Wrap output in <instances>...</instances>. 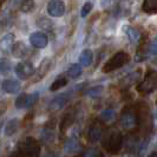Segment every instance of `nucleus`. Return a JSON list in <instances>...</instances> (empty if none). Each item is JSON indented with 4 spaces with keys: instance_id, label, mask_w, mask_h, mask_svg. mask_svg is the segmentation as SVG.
I'll use <instances>...</instances> for the list:
<instances>
[{
    "instance_id": "nucleus-8",
    "label": "nucleus",
    "mask_w": 157,
    "mask_h": 157,
    "mask_svg": "<svg viewBox=\"0 0 157 157\" xmlns=\"http://www.w3.org/2000/svg\"><path fill=\"white\" fill-rule=\"evenodd\" d=\"M104 132V129H103L102 123L99 122H94L92 125L89 128V131H87V140L91 143H96L98 142L103 136Z\"/></svg>"
},
{
    "instance_id": "nucleus-3",
    "label": "nucleus",
    "mask_w": 157,
    "mask_h": 157,
    "mask_svg": "<svg viewBox=\"0 0 157 157\" xmlns=\"http://www.w3.org/2000/svg\"><path fill=\"white\" fill-rule=\"evenodd\" d=\"M121 126L126 131H134L138 128V116L137 111L132 108H125L122 111L119 117Z\"/></svg>"
},
{
    "instance_id": "nucleus-4",
    "label": "nucleus",
    "mask_w": 157,
    "mask_h": 157,
    "mask_svg": "<svg viewBox=\"0 0 157 157\" xmlns=\"http://www.w3.org/2000/svg\"><path fill=\"white\" fill-rule=\"evenodd\" d=\"M130 60V56L121 51V52H117L116 55H113L110 59L104 64L103 66V72L104 73H109V72H112V71L117 70V69H121L123 67L125 64L129 63Z\"/></svg>"
},
{
    "instance_id": "nucleus-25",
    "label": "nucleus",
    "mask_w": 157,
    "mask_h": 157,
    "mask_svg": "<svg viewBox=\"0 0 157 157\" xmlns=\"http://www.w3.org/2000/svg\"><path fill=\"white\" fill-rule=\"evenodd\" d=\"M36 7L34 0H23L20 4V11L24 13H31Z\"/></svg>"
},
{
    "instance_id": "nucleus-29",
    "label": "nucleus",
    "mask_w": 157,
    "mask_h": 157,
    "mask_svg": "<svg viewBox=\"0 0 157 157\" xmlns=\"http://www.w3.org/2000/svg\"><path fill=\"white\" fill-rule=\"evenodd\" d=\"M103 92V86H94L91 87V89H89L85 94L89 96V97H92V98H96V97H98V96H101Z\"/></svg>"
},
{
    "instance_id": "nucleus-21",
    "label": "nucleus",
    "mask_w": 157,
    "mask_h": 157,
    "mask_svg": "<svg viewBox=\"0 0 157 157\" xmlns=\"http://www.w3.org/2000/svg\"><path fill=\"white\" fill-rule=\"evenodd\" d=\"M67 76L71 79H76L78 78L79 76H82L83 73V67L80 66V64H72L70 67L67 69Z\"/></svg>"
},
{
    "instance_id": "nucleus-26",
    "label": "nucleus",
    "mask_w": 157,
    "mask_h": 157,
    "mask_svg": "<svg viewBox=\"0 0 157 157\" xmlns=\"http://www.w3.org/2000/svg\"><path fill=\"white\" fill-rule=\"evenodd\" d=\"M82 157H103V154L97 148H89L83 152Z\"/></svg>"
},
{
    "instance_id": "nucleus-32",
    "label": "nucleus",
    "mask_w": 157,
    "mask_h": 157,
    "mask_svg": "<svg viewBox=\"0 0 157 157\" xmlns=\"http://www.w3.org/2000/svg\"><path fill=\"white\" fill-rule=\"evenodd\" d=\"M37 25L40 26L41 29H51L52 27V23H51V20H48L46 18H40L39 20H37Z\"/></svg>"
},
{
    "instance_id": "nucleus-19",
    "label": "nucleus",
    "mask_w": 157,
    "mask_h": 157,
    "mask_svg": "<svg viewBox=\"0 0 157 157\" xmlns=\"http://www.w3.org/2000/svg\"><path fill=\"white\" fill-rule=\"evenodd\" d=\"M142 8L144 12L149 14H156L157 13V0H143Z\"/></svg>"
},
{
    "instance_id": "nucleus-13",
    "label": "nucleus",
    "mask_w": 157,
    "mask_h": 157,
    "mask_svg": "<svg viewBox=\"0 0 157 157\" xmlns=\"http://www.w3.org/2000/svg\"><path fill=\"white\" fill-rule=\"evenodd\" d=\"M13 44H14V34L13 33H7L0 39V50L2 52L7 53L12 50Z\"/></svg>"
},
{
    "instance_id": "nucleus-30",
    "label": "nucleus",
    "mask_w": 157,
    "mask_h": 157,
    "mask_svg": "<svg viewBox=\"0 0 157 157\" xmlns=\"http://www.w3.org/2000/svg\"><path fill=\"white\" fill-rule=\"evenodd\" d=\"M11 71V63L6 59H0V73L6 75Z\"/></svg>"
},
{
    "instance_id": "nucleus-36",
    "label": "nucleus",
    "mask_w": 157,
    "mask_h": 157,
    "mask_svg": "<svg viewBox=\"0 0 157 157\" xmlns=\"http://www.w3.org/2000/svg\"><path fill=\"white\" fill-rule=\"evenodd\" d=\"M2 124H4V122H2V121H0V128L2 126Z\"/></svg>"
},
{
    "instance_id": "nucleus-37",
    "label": "nucleus",
    "mask_w": 157,
    "mask_h": 157,
    "mask_svg": "<svg viewBox=\"0 0 157 157\" xmlns=\"http://www.w3.org/2000/svg\"><path fill=\"white\" fill-rule=\"evenodd\" d=\"M156 65H157V60H156Z\"/></svg>"
},
{
    "instance_id": "nucleus-18",
    "label": "nucleus",
    "mask_w": 157,
    "mask_h": 157,
    "mask_svg": "<svg viewBox=\"0 0 157 157\" xmlns=\"http://www.w3.org/2000/svg\"><path fill=\"white\" fill-rule=\"evenodd\" d=\"M73 122H75V115L72 112L66 113L62 119V122H60V131L65 132L67 129H70V126L73 124Z\"/></svg>"
},
{
    "instance_id": "nucleus-14",
    "label": "nucleus",
    "mask_w": 157,
    "mask_h": 157,
    "mask_svg": "<svg viewBox=\"0 0 157 157\" xmlns=\"http://www.w3.org/2000/svg\"><path fill=\"white\" fill-rule=\"evenodd\" d=\"M51 66H52L51 59H50V58H44V59L41 60V63L39 64L38 70H37V78H36V80H40V79L44 78L47 73H48Z\"/></svg>"
},
{
    "instance_id": "nucleus-22",
    "label": "nucleus",
    "mask_w": 157,
    "mask_h": 157,
    "mask_svg": "<svg viewBox=\"0 0 157 157\" xmlns=\"http://www.w3.org/2000/svg\"><path fill=\"white\" fill-rule=\"evenodd\" d=\"M66 85H67V79L65 78V77H63V76H59V77H57V78L53 80V83L51 84L50 91H57V90L66 86Z\"/></svg>"
},
{
    "instance_id": "nucleus-33",
    "label": "nucleus",
    "mask_w": 157,
    "mask_h": 157,
    "mask_svg": "<svg viewBox=\"0 0 157 157\" xmlns=\"http://www.w3.org/2000/svg\"><path fill=\"white\" fill-rule=\"evenodd\" d=\"M148 52L150 55H157V39L152 40L148 46Z\"/></svg>"
},
{
    "instance_id": "nucleus-6",
    "label": "nucleus",
    "mask_w": 157,
    "mask_h": 157,
    "mask_svg": "<svg viewBox=\"0 0 157 157\" xmlns=\"http://www.w3.org/2000/svg\"><path fill=\"white\" fill-rule=\"evenodd\" d=\"M14 71H16V75L18 78L25 80V79H29L34 75L36 69H34L33 64L30 63V62H21V63L17 64Z\"/></svg>"
},
{
    "instance_id": "nucleus-31",
    "label": "nucleus",
    "mask_w": 157,
    "mask_h": 157,
    "mask_svg": "<svg viewBox=\"0 0 157 157\" xmlns=\"http://www.w3.org/2000/svg\"><path fill=\"white\" fill-rule=\"evenodd\" d=\"M94 7V5H92V2L91 1H86L85 4H84V6L82 7V11H80V16L83 17V18H85V17L91 12V10Z\"/></svg>"
},
{
    "instance_id": "nucleus-35",
    "label": "nucleus",
    "mask_w": 157,
    "mask_h": 157,
    "mask_svg": "<svg viewBox=\"0 0 157 157\" xmlns=\"http://www.w3.org/2000/svg\"><path fill=\"white\" fill-rule=\"evenodd\" d=\"M149 157H157V152H152V154H151Z\"/></svg>"
},
{
    "instance_id": "nucleus-34",
    "label": "nucleus",
    "mask_w": 157,
    "mask_h": 157,
    "mask_svg": "<svg viewBox=\"0 0 157 157\" xmlns=\"http://www.w3.org/2000/svg\"><path fill=\"white\" fill-rule=\"evenodd\" d=\"M7 110V103L4 101H0V116H2Z\"/></svg>"
},
{
    "instance_id": "nucleus-12",
    "label": "nucleus",
    "mask_w": 157,
    "mask_h": 157,
    "mask_svg": "<svg viewBox=\"0 0 157 157\" xmlns=\"http://www.w3.org/2000/svg\"><path fill=\"white\" fill-rule=\"evenodd\" d=\"M79 150H80V143L77 137H69L64 143V151L67 155L77 154Z\"/></svg>"
},
{
    "instance_id": "nucleus-1",
    "label": "nucleus",
    "mask_w": 157,
    "mask_h": 157,
    "mask_svg": "<svg viewBox=\"0 0 157 157\" xmlns=\"http://www.w3.org/2000/svg\"><path fill=\"white\" fill-rule=\"evenodd\" d=\"M102 145L110 154H117L123 145V136L117 129H109L102 136Z\"/></svg>"
},
{
    "instance_id": "nucleus-24",
    "label": "nucleus",
    "mask_w": 157,
    "mask_h": 157,
    "mask_svg": "<svg viewBox=\"0 0 157 157\" xmlns=\"http://www.w3.org/2000/svg\"><path fill=\"white\" fill-rule=\"evenodd\" d=\"M116 119V112L111 109H108V110H104L101 113V121L109 124V123H112L113 121Z\"/></svg>"
},
{
    "instance_id": "nucleus-15",
    "label": "nucleus",
    "mask_w": 157,
    "mask_h": 157,
    "mask_svg": "<svg viewBox=\"0 0 157 157\" xmlns=\"http://www.w3.org/2000/svg\"><path fill=\"white\" fill-rule=\"evenodd\" d=\"M11 52H12V55L14 56L16 58H25L27 56V53H29V48L25 45V43L18 41V43L13 44Z\"/></svg>"
},
{
    "instance_id": "nucleus-7",
    "label": "nucleus",
    "mask_w": 157,
    "mask_h": 157,
    "mask_svg": "<svg viewBox=\"0 0 157 157\" xmlns=\"http://www.w3.org/2000/svg\"><path fill=\"white\" fill-rule=\"evenodd\" d=\"M65 10L66 7H65V2L63 0H50L47 2L46 11L51 17H55V18L63 17Z\"/></svg>"
},
{
    "instance_id": "nucleus-11",
    "label": "nucleus",
    "mask_w": 157,
    "mask_h": 157,
    "mask_svg": "<svg viewBox=\"0 0 157 157\" xmlns=\"http://www.w3.org/2000/svg\"><path fill=\"white\" fill-rule=\"evenodd\" d=\"M1 87H2V90H4L6 94H18V92L20 91L21 84H20V82L17 80V79H6V80L2 82Z\"/></svg>"
},
{
    "instance_id": "nucleus-20",
    "label": "nucleus",
    "mask_w": 157,
    "mask_h": 157,
    "mask_svg": "<svg viewBox=\"0 0 157 157\" xmlns=\"http://www.w3.org/2000/svg\"><path fill=\"white\" fill-rule=\"evenodd\" d=\"M55 137H56V135H55V132H53V130L47 129L46 128V129L43 130V132H41V135H40V141L43 142L44 144L48 145V144L53 143Z\"/></svg>"
},
{
    "instance_id": "nucleus-10",
    "label": "nucleus",
    "mask_w": 157,
    "mask_h": 157,
    "mask_svg": "<svg viewBox=\"0 0 157 157\" xmlns=\"http://www.w3.org/2000/svg\"><path fill=\"white\" fill-rule=\"evenodd\" d=\"M69 102V97L66 94H62L56 96L53 99H51V102L48 103V110L51 111H57L62 110L64 106Z\"/></svg>"
},
{
    "instance_id": "nucleus-17",
    "label": "nucleus",
    "mask_w": 157,
    "mask_h": 157,
    "mask_svg": "<svg viewBox=\"0 0 157 157\" xmlns=\"http://www.w3.org/2000/svg\"><path fill=\"white\" fill-rule=\"evenodd\" d=\"M20 126V122L18 118H12L7 122V124L5 126V136L7 137H12L14 134H17V131L19 130Z\"/></svg>"
},
{
    "instance_id": "nucleus-9",
    "label": "nucleus",
    "mask_w": 157,
    "mask_h": 157,
    "mask_svg": "<svg viewBox=\"0 0 157 157\" xmlns=\"http://www.w3.org/2000/svg\"><path fill=\"white\" fill-rule=\"evenodd\" d=\"M30 43L36 48H44L48 44V38L44 32H34L30 36Z\"/></svg>"
},
{
    "instance_id": "nucleus-28",
    "label": "nucleus",
    "mask_w": 157,
    "mask_h": 157,
    "mask_svg": "<svg viewBox=\"0 0 157 157\" xmlns=\"http://www.w3.org/2000/svg\"><path fill=\"white\" fill-rule=\"evenodd\" d=\"M26 98H27L26 94H20L17 97L16 102H14L17 109H25L26 108Z\"/></svg>"
},
{
    "instance_id": "nucleus-2",
    "label": "nucleus",
    "mask_w": 157,
    "mask_h": 157,
    "mask_svg": "<svg viewBox=\"0 0 157 157\" xmlns=\"http://www.w3.org/2000/svg\"><path fill=\"white\" fill-rule=\"evenodd\" d=\"M18 147V157H39L40 155V147L38 141L32 136L26 137V140Z\"/></svg>"
},
{
    "instance_id": "nucleus-16",
    "label": "nucleus",
    "mask_w": 157,
    "mask_h": 157,
    "mask_svg": "<svg viewBox=\"0 0 157 157\" xmlns=\"http://www.w3.org/2000/svg\"><path fill=\"white\" fill-rule=\"evenodd\" d=\"M94 62V53L89 48H85L82 51V53L79 55V63H80V66L83 67H87L90 66Z\"/></svg>"
},
{
    "instance_id": "nucleus-27",
    "label": "nucleus",
    "mask_w": 157,
    "mask_h": 157,
    "mask_svg": "<svg viewBox=\"0 0 157 157\" xmlns=\"http://www.w3.org/2000/svg\"><path fill=\"white\" fill-rule=\"evenodd\" d=\"M39 99V94L38 92H33V94H27V98H26V108H32L36 105V103L38 102Z\"/></svg>"
},
{
    "instance_id": "nucleus-23",
    "label": "nucleus",
    "mask_w": 157,
    "mask_h": 157,
    "mask_svg": "<svg viewBox=\"0 0 157 157\" xmlns=\"http://www.w3.org/2000/svg\"><path fill=\"white\" fill-rule=\"evenodd\" d=\"M125 32L126 34H128V37H129V39L131 43H138L140 41V38H141V34H140V32L137 31L135 27H131V26H126L125 27Z\"/></svg>"
},
{
    "instance_id": "nucleus-5",
    "label": "nucleus",
    "mask_w": 157,
    "mask_h": 157,
    "mask_svg": "<svg viewBox=\"0 0 157 157\" xmlns=\"http://www.w3.org/2000/svg\"><path fill=\"white\" fill-rule=\"evenodd\" d=\"M157 89V72L155 70H149L147 72L144 79L137 85V91L140 94H151Z\"/></svg>"
}]
</instances>
